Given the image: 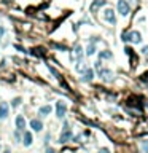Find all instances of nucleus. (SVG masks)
<instances>
[{
  "instance_id": "f257e3e1",
  "label": "nucleus",
  "mask_w": 148,
  "mask_h": 153,
  "mask_svg": "<svg viewBox=\"0 0 148 153\" xmlns=\"http://www.w3.org/2000/svg\"><path fill=\"white\" fill-rule=\"evenodd\" d=\"M70 139H72V131H70V128H68V123H64V129H62L61 137H59V142L66 143V142L70 140Z\"/></svg>"
},
{
  "instance_id": "f03ea898",
  "label": "nucleus",
  "mask_w": 148,
  "mask_h": 153,
  "mask_svg": "<svg viewBox=\"0 0 148 153\" xmlns=\"http://www.w3.org/2000/svg\"><path fill=\"white\" fill-rule=\"evenodd\" d=\"M67 112V104L64 101H57L56 102V117L57 118H64Z\"/></svg>"
},
{
  "instance_id": "7ed1b4c3",
  "label": "nucleus",
  "mask_w": 148,
  "mask_h": 153,
  "mask_svg": "<svg viewBox=\"0 0 148 153\" xmlns=\"http://www.w3.org/2000/svg\"><path fill=\"white\" fill-rule=\"evenodd\" d=\"M123 40H124V41H127V40H132L134 43H138V41H142V35L138 34V32H131L129 35H126V34H124V35H123Z\"/></svg>"
},
{
  "instance_id": "20e7f679",
  "label": "nucleus",
  "mask_w": 148,
  "mask_h": 153,
  "mask_svg": "<svg viewBox=\"0 0 148 153\" xmlns=\"http://www.w3.org/2000/svg\"><path fill=\"white\" fill-rule=\"evenodd\" d=\"M118 11L121 13L123 16H127L129 15V5H127L126 0H119V2H118Z\"/></svg>"
},
{
  "instance_id": "39448f33",
  "label": "nucleus",
  "mask_w": 148,
  "mask_h": 153,
  "mask_svg": "<svg viewBox=\"0 0 148 153\" xmlns=\"http://www.w3.org/2000/svg\"><path fill=\"white\" fill-rule=\"evenodd\" d=\"M15 124H16V131H22V129H26V120L22 115H16V118H15Z\"/></svg>"
},
{
  "instance_id": "423d86ee",
  "label": "nucleus",
  "mask_w": 148,
  "mask_h": 153,
  "mask_svg": "<svg viewBox=\"0 0 148 153\" xmlns=\"http://www.w3.org/2000/svg\"><path fill=\"white\" fill-rule=\"evenodd\" d=\"M8 113H10V105L7 102H2L0 104V120H5L8 117Z\"/></svg>"
},
{
  "instance_id": "0eeeda50",
  "label": "nucleus",
  "mask_w": 148,
  "mask_h": 153,
  "mask_svg": "<svg viewBox=\"0 0 148 153\" xmlns=\"http://www.w3.org/2000/svg\"><path fill=\"white\" fill-rule=\"evenodd\" d=\"M32 142H34V136H32L30 131H26L24 136H22V143H24L26 147H30Z\"/></svg>"
},
{
  "instance_id": "6e6552de",
  "label": "nucleus",
  "mask_w": 148,
  "mask_h": 153,
  "mask_svg": "<svg viewBox=\"0 0 148 153\" xmlns=\"http://www.w3.org/2000/svg\"><path fill=\"white\" fill-rule=\"evenodd\" d=\"M104 18L110 22V24H115V22H116V19H115V15H113V10H110V8H108V10H105Z\"/></svg>"
},
{
  "instance_id": "1a4fd4ad",
  "label": "nucleus",
  "mask_w": 148,
  "mask_h": 153,
  "mask_svg": "<svg viewBox=\"0 0 148 153\" xmlns=\"http://www.w3.org/2000/svg\"><path fill=\"white\" fill-rule=\"evenodd\" d=\"M30 128L34 129V131H41V129H43V123H41L40 120H30Z\"/></svg>"
},
{
  "instance_id": "9d476101",
  "label": "nucleus",
  "mask_w": 148,
  "mask_h": 153,
  "mask_svg": "<svg viewBox=\"0 0 148 153\" xmlns=\"http://www.w3.org/2000/svg\"><path fill=\"white\" fill-rule=\"evenodd\" d=\"M51 110H53L51 105H41L40 110H38V113L41 115V117H46V115H49V113H51Z\"/></svg>"
},
{
  "instance_id": "9b49d317",
  "label": "nucleus",
  "mask_w": 148,
  "mask_h": 153,
  "mask_svg": "<svg viewBox=\"0 0 148 153\" xmlns=\"http://www.w3.org/2000/svg\"><path fill=\"white\" fill-rule=\"evenodd\" d=\"M92 78H94V70H92V69H86V70H85V77H83V80H85V81H91Z\"/></svg>"
},
{
  "instance_id": "f8f14e48",
  "label": "nucleus",
  "mask_w": 148,
  "mask_h": 153,
  "mask_svg": "<svg viewBox=\"0 0 148 153\" xmlns=\"http://www.w3.org/2000/svg\"><path fill=\"white\" fill-rule=\"evenodd\" d=\"M81 56H83V48L80 45H77L75 50H73V58H75V59H81Z\"/></svg>"
},
{
  "instance_id": "ddd939ff",
  "label": "nucleus",
  "mask_w": 148,
  "mask_h": 153,
  "mask_svg": "<svg viewBox=\"0 0 148 153\" xmlns=\"http://www.w3.org/2000/svg\"><path fill=\"white\" fill-rule=\"evenodd\" d=\"M102 5H105V0H94L92 2V5H91V11H96L99 7H102Z\"/></svg>"
},
{
  "instance_id": "4468645a",
  "label": "nucleus",
  "mask_w": 148,
  "mask_h": 153,
  "mask_svg": "<svg viewBox=\"0 0 148 153\" xmlns=\"http://www.w3.org/2000/svg\"><path fill=\"white\" fill-rule=\"evenodd\" d=\"M100 75H102L104 80H112V72L110 70H105V69H99Z\"/></svg>"
},
{
  "instance_id": "2eb2a0df",
  "label": "nucleus",
  "mask_w": 148,
  "mask_h": 153,
  "mask_svg": "<svg viewBox=\"0 0 148 153\" xmlns=\"http://www.w3.org/2000/svg\"><path fill=\"white\" fill-rule=\"evenodd\" d=\"M94 53H96V46L91 43L89 46H88V50H86V54H88V56H92Z\"/></svg>"
},
{
  "instance_id": "dca6fc26",
  "label": "nucleus",
  "mask_w": 148,
  "mask_h": 153,
  "mask_svg": "<svg viewBox=\"0 0 148 153\" xmlns=\"http://www.w3.org/2000/svg\"><path fill=\"white\" fill-rule=\"evenodd\" d=\"M112 58V53H110V51H102V53H100V59H110Z\"/></svg>"
},
{
  "instance_id": "f3484780",
  "label": "nucleus",
  "mask_w": 148,
  "mask_h": 153,
  "mask_svg": "<svg viewBox=\"0 0 148 153\" xmlns=\"http://www.w3.org/2000/svg\"><path fill=\"white\" fill-rule=\"evenodd\" d=\"M21 102H22L21 97H15V99H13V102H11V105H13V107H18V105H21Z\"/></svg>"
},
{
  "instance_id": "a211bd4d",
  "label": "nucleus",
  "mask_w": 148,
  "mask_h": 153,
  "mask_svg": "<svg viewBox=\"0 0 148 153\" xmlns=\"http://www.w3.org/2000/svg\"><path fill=\"white\" fill-rule=\"evenodd\" d=\"M5 34V27L3 26H0V40H2V35Z\"/></svg>"
},
{
  "instance_id": "6ab92c4d",
  "label": "nucleus",
  "mask_w": 148,
  "mask_h": 153,
  "mask_svg": "<svg viewBox=\"0 0 148 153\" xmlns=\"http://www.w3.org/2000/svg\"><path fill=\"white\" fill-rule=\"evenodd\" d=\"M15 139H16V142H19V140H21V136H19V132H18V131L15 132Z\"/></svg>"
},
{
  "instance_id": "aec40b11",
  "label": "nucleus",
  "mask_w": 148,
  "mask_h": 153,
  "mask_svg": "<svg viewBox=\"0 0 148 153\" xmlns=\"http://www.w3.org/2000/svg\"><path fill=\"white\" fill-rule=\"evenodd\" d=\"M2 153H11V150H10V147H5V150H3Z\"/></svg>"
},
{
  "instance_id": "412c9836",
  "label": "nucleus",
  "mask_w": 148,
  "mask_h": 153,
  "mask_svg": "<svg viewBox=\"0 0 148 153\" xmlns=\"http://www.w3.org/2000/svg\"><path fill=\"white\" fill-rule=\"evenodd\" d=\"M46 153H57V152H54L53 148H46Z\"/></svg>"
},
{
  "instance_id": "4be33fe9",
  "label": "nucleus",
  "mask_w": 148,
  "mask_h": 153,
  "mask_svg": "<svg viewBox=\"0 0 148 153\" xmlns=\"http://www.w3.org/2000/svg\"><path fill=\"white\" fill-rule=\"evenodd\" d=\"M99 153H108V150H107V148H102V150H100Z\"/></svg>"
},
{
  "instance_id": "5701e85b",
  "label": "nucleus",
  "mask_w": 148,
  "mask_h": 153,
  "mask_svg": "<svg viewBox=\"0 0 148 153\" xmlns=\"http://www.w3.org/2000/svg\"><path fill=\"white\" fill-rule=\"evenodd\" d=\"M143 53H145V54H148V46H145V48H143Z\"/></svg>"
}]
</instances>
